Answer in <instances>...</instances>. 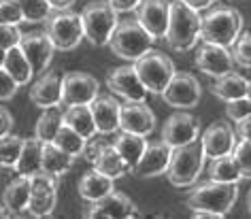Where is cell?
Segmentation results:
<instances>
[{"mask_svg":"<svg viewBox=\"0 0 251 219\" xmlns=\"http://www.w3.org/2000/svg\"><path fill=\"white\" fill-rule=\"evenodd\" d=\"M243 32V15L228 4H213L200 20V41L232 47Z\"/></svg>","mask_w":251,"mask_h":219,"instance_id":"obj_1","label":"cell"},{"mask_svg":"<svg viewBox=\"0 0 251 219\" xmlns=\"http://www.w3.org/2000/svg\"><path fill=\"white\" fill-rule=\"evenodd\" d=\"M200 20L202 13L190 9L187 4L175 0L171 2V15H168V28L164 34V41L173 51L185 53L194 49L200 41Z\"/></svg>","mask_w":251,"mask_h":219,"instance_id":"obj_2","label":"cell"},{"mask_svg":"<svg viewBox=\"0 0 251 219\" xmlns=\"http://www.w3.org/2000/svg\"><path fill=\"white\" fill-rule=\"evenodd\" d=\"M206 166V153L200 141H192L187 145L175 147L171 164L166 168V177L175 187H192L198 183L200 174Z\"/></svg>","mask_w":251,"mask_h":219,"instance_id":"obj_3","label":"cell"},{"mask_svg":"<svg viewBox=\"0 0 251 219\" xmlns=\"http://www.w3.org/2000/svg\"><path fill=\"white\" fill-rule=\"evenodd\" d=\"M238 200L236 183H219V181H206L200 185H192L187 194V209L192 211H209L219 217H226Z\"/></svg>","mask_w":251,"mask_h":219,"instance_id":"obj_4","label":"cell"},{"mask_svg":"<svg viewBox=\"0 0 251 219\" xmlns=\"http://www.w3.org/2000/svg\"><path fill=\"white\" fill-rule=\"evenodd\" d=\"M153 45L155 39L136 20L119 22L109 39V47L113 55H117V58L126 62H136L143 53L153 49Z\"/></svg>","mask_w":251,"mask_h":219,"instance_id":"obj_5","label":"cell"},{"mask_svg":"<svg viewBox=\"0 0 251 219\" xmlns=\"http://www.w3.org/2000/svg\"><path fill=\"white\" fill-rule=\"evenodd\" d=\"M81 26H83V39L94 47L109 45L113 30L119 24V13L106 0H92L81 11Z\"/></svg>","mask_w":251,"mask_h":219,"instance_id":"obj_6","label":"cell"},{"mask_svg":"<svg viewBox=\"0 0 251 219\" xmlns=\"http://www.w3.org/2000/svg\"><path fill=\"white\" fill-rule=\"evenodd\" d=\"M45 32L49 41L53 43L55 51H73L83 41V26H81V15L71 9L55 11L45 22Z\"/></svg>","mask_w":251,"mask_h":219,"instance_id":"obj_7","label":"cell"},{"mask_svg":"<svg viewBox=\"0 0 251 219\" xmlns=\"http://www.w3.org/2000/svg\"><path fill=\"white\" fill-rule=\"evenodd\" d=\"M132 64L149 94H160L168 85V81L173 79V74L177 73L173 60L164 51H158V49H149Z\"/></svg>","mask_w":251,"mask_h":219,"instance_id":"obj_8","label":"cell"},{"mask_svg":"<svg viewBox=\"0 0 251 219\" xmlns=\"http://www.w3.org/2000/svg\"><path fill=\"white\" fill-rule=\"evenodd\" d=\"M160 98L173 109L190 111L202 100V87L192 73H175L168 85L160 92Z\"/></svg>","mask_w":251,"mask_h":219,"instance_id":"obj_9","label":"cell"},{"mask_svg":"<svg viewBox=\"0 0 251 219\" xmlns=\"http://www.w3.org/2000/svg\"><path fill=\"white\" fill-rule=\"evenodd\" d=\"M100 94L98 79L90 73H66L62 77V96L60 106H73V104H90L94 98Z\"/></svg>","mask_w":251,"mask_h":219,"instance_id":"obj_10","label":"cell"},{"mask_svg":"<svg viewBox=\"0 0 251 219\" xmlns=\"http://www.w3.org/2000/svg\"><path fill=\"white\" fill-rule=\"evenodd\" d=\"M162 141L168 147H181L187 145L192 141L200 139V122L198 117H194L192 113H187L183 109H177V113H173L162 126Z\"/></svg>","mask_w":251,"mask_h":219,"instance_id":"obj_11","label":"cell"},{"mask_svg":"<svg viewBox=\"0 0 251 219\" xmlns=\"http://www.w3.org/2000/svg\"><path fill=\"white\" fill-rule=\"evenodd\" d=\"M106 87L111 90V94H115L117 98H124V100H147L149 96L147 87L143 85L132 62L109 71V74H106Z\"/></svg>","mask_w":251,"mask_h":219,"instance_id":"obj_12","label":"cell"},{"mask_svg":"<svg viewBox=\"0 0 251 219\" xmlns=\"http://www.w3.org/2000/svg\"><path fill=\"white\" fill-rule=\"evenodd\" d=\"M194 64H196L198 71H202L204 74H209L213 79L228 74L236 68L234 58L230 53V47H222V45H215V43H204V41L196 49Z\"/></svg>","mask_w":251,"mask_h":219,"instance_id":"obj_13","label":"cell"},{"mask_svg":"<svg viewBox=\"0 0 251 219\" xmlns=\"http://www.w3.org/2000/svg\"><path fill=\"white\" fill-rule=\"evenodd\" d=\"M155 128V115L147 100H126L119 115V130L149 136Z\"/></svg>","mask_w":251,"mask_h":219,"instance_id":"obj_14","label":"cell"},{"mask_svg":"<svg viewBox=\"0 0 251 219\" xmlns=\"http://www.w3.org/2000/svg\"><path fill=\"white\" fill-rule=\"evenodd\" d=\"M85 217L90 219H132L139 217V206L134 200H130L126 194L113 190L109 196H104L98 202H92V206L85 211Z\"/></svg>","mask_w":251,"mask_h":219,"instance_id":"obj_15","label":"cell"},{"mask_svg":"<svg viewBox=\"0 0 251 219\" xmlns=\"http://www.w3.org/2000/svg\"><path fill=\"white\" fill-rule=\"evenodd\" d=\"M20 49L24 51V55L28 58L34 74H43L45 71H49V64H51V60H53L55 47H53V43L49 41L47 32L22 34Z\"/></svg>","mask_w":251,"mask_h":219,"instance_id":"obj_16","label":"cell"},{"mask_svg":"<svg viewBox=\"0 0 251 219\" xmlns=\"http://www.w3.org/2000/svg\"><path fill=\"white\" fill-rule=\"evenodd\" d=\"M171 155L173 147H168L164 141H147V147L143 151L141 160L136 162V166L132 168V174H136L139 179H151L160 177L166 172L168 164H171Z\"/></svg>","mask_w":251,"mask_h":219,"instance_id":"obj_17","label":"cell"},{"mask_svg":"<svg viewBox=\"0 0 251 219\" xmlns=\"http://www.w3.org/2000/svg\"><path fill=\"white\" fill-rule=\"evenodd\" d=\"M136 22L153 36L162 41L168 28V15H171V2L168 0H141L136 7Z\"/></svg>","mask_w":251,"mask_h":219,"instance_id":"obj_18","label":"cell"},{"mask_svg":"<svg viewBox=\"0 0 251 219\" xmlns=\"http://www.w3.org/2000/svg\"><path fill=\"white\" fill-rule=\"evenodd\" d=\"M90 111L96 123V132L102 136L115 134L119 130V115H122V102L115 94H98L90 102Z\"/></svg>","mask_w":251,"mask_h":219,"instance_id":"obj_19","label":"cell"},{"mask_svg":"<svg viewBox=\"0 0 251 219\" xmlns=\"http://www.w3.org/2000/svg\"><path fill=\"white\" fill-rule=\"evenodd\" d=\"M198 141L202 143L206 160H213V158H219V155L232 153V149H234V145H236L234 126H232L230 122H226V120L213 122L211 126L202 132V136H200Z\"/></svg>","mask_w":251,"mask_h":219,"instance_id":"obj_20","label":"cell"},{"mask_svg":"<svg viewBox=\"0 0 251 219\" xmlns=\"http://www.w3.org/2000/svg\"><path fill=\"white\" fill-rule=\"evenodd\" d=\"M60 96H62V77L51 71L43 73L32 83V90H30V100L39 109L60 104Z\"/></svg>","mask_w":251,"mask_h":219,"instance_id":"obj_21","label":"cell"},{"mask_svg":"<svg viewBox=\"0 0 251 219\" xmlns=\"http://www.w3.org/2000/svg\"><path fill=\"white\" fill-rule=\"evenodd\" d=\"M115 190V179L106 177V174L98 172L96 168L87 170L83 177L79 179V185H77V192H79V198H83L85 202H98L102 200L104 196Z\"/></svg>","mask_w":251,"mask_h":219,"instance_id":"obj_22","label":"cell"},{"mask_svg":"<svg viewBox=\"0 0 251 219\" xmlns=\"http://www.w3.org/2000/svg\"><path fill=\"white\" fill-rule=\"evenodd\" d=\"M247 83L249 81L243 74H236L232 71L228 74L213 79L211 94L215 98L224 100V102H238V100H245V96H247Z\"/></svg>","mask_w":251,"mask_h":219,"instance_id":"obj_23","label":"cell"},{"mask_svg":"<svg viewBox=\"0 0 251 219\" xmlns=\"http://www.w3.org/2000/svg\"><path fill=\"white\" fill-rule=\"evenodd\" d=\"M28 200H30V179L17 174L13 181H9V185L2 192V204L4 209L13 215H22L28 209Z\"/></svg>","mask_w":251,"mask_h":219,"instance_id":"obj_24","label":"cell"},{"mask_svg":"<svg viewBox=\"0 0 251 219\" xmlns=\"http://www.w3.org/2000/svg\"><path fill=\"white\" fill-rule=\"evenodd\" d=\"M92 166L96 168L98 172L106 174V177L111 179H122L126 174L130 172L128 164L122 160V155L115 151V147H113V143H104L102 147H100V151L96 153V158L92 160Z\"/></svg>","mask_w":251,"mask_h":219,"instance_id":"obj_25","label":"cell"},{"mask_svg":"<svg viewBox=\"0 0 251 219\" xmlns=\"http://www.w3.org/2000/svg\"><path fill=\"white\" fill-rule=\"evenodd\" d=\"M113 147H115V151L122 155V160L128 164L130 172H132V168L136 166V162L141 160L143 151H145L147 147V136H141V134H134V132H119L115 136V141H111Z\"/></svg>","mask_w":251,"mask_h":219,"instance_id":"obj_26","label":"cell"},{"mask_svg":"<svg viewBox=\"0 0 251 219\" xmlns=\"http://www.w3.org/2000/svg\"><path fill=\"white\" fill-rule=\"evenodd\" d=\"M41 158H43V143L39 139H24L20 158H17L13 170L15 174H22V177H30V174L41 170Z\"/></svg>","mask_w":251,"mask_h":219,"instance_id":"obj_27","label":"cell"},{"mask_svg":"<svg viewBox=\"0 0 251 219\" xmlns=\"http://www.w3.org/2000/svg\"><path fill=\"white\" fill-rule=\"evenodd\" d=\"M75 158L62 151L53 143H43V158H41V170L53 174L55 179H60L62 174H66L73 168Z\"/></svg>","mask_w":251,"mask_h":219,"instance_id":"obj_28","label":"cell"},{"mask_svg":"<svg viewBox=\"0 0 251 219\" xmlns=\"http://www.w3.org/2000/svg\"><path fill=\"white\" fill-rule=\"evenodd\" d=\"M62 117L64 123L71 126L73 130H77L79 134H83L85 139H92L96 132V123H94L90 104H73V106H64L62 109Z\"/></svg>","mask_w":251,"mask_h":219,"instance_id":"obj_29","label":"cell"},{"mask_svg":"<svg viewBox=\"0 0 251 219\" xmlns=\"http://www.w3.org/2000/svg\"><path fill=\"white\" fill-rule=\"evenodd\" d=\"M2 68L17 81V83H20V87H22V85H28L30 79L34 77L32 66H30V62H28L26 55H24V51L20 49V45L7 49V53H4V64H2Z\"/></svg>","mask_w":251,"mask_h":219,"instance_id":"obj_30","label":"cell"},{"mask_svg":"<svg viewBox=\"0 0 251 219\" xmlns=\"http://www.w3.org/2000/svg\"><path fill=\"white\" fill-rule=\"evenodd\" d=\"M64 123V117H62V106L55 104V106H47L43 109L41 117L36 120V126H34V139H39L41 143H51L58 134L60 126Z\"/></svg>","mask_w":251,"mask_h":219,"instance_id":"obj_31","label":"cell"},{"mask_svg":"<svg viewBox=\"0 0 251 219\" xmlns=\"http://www.w3.org/2000/svg\"><path fill=\"white\" fill-rule=\"evenodd\" d=\"M209 179L219 181V183H236V185L241 183L243 172L236 164L234 155L226 153V155H219V158H213L209 166Z\"/></svg>","mask_w":251,"mask_h":219,"instance_id":"obj_32","label":"cell"},{"mask_svg":"<svg viewBox=\"0 0 251 219\" xmlns=\"http://www.w3.org/2000/svg\"><path fill=\"white\" fill-rule=\"evenodd\" d=\"M53 145H58L62 151H66L68 155H73L75 160L81 158L85 151V145H87V139L83 134H79L77 130H73L71 126H66V123H62L58 134H55V139L51 141Z\"/></svg>","mask_w":251,"mask_h":219,"instance_id":"obj_33","label":"cell"},{"mask_svg":"<svg viewBox=\"0 0 251 219\" xmlns=\"http://www.w3.org/2000/svg\"><path fill=\"white\" fill-rule=\"evenodd\" d=\"M24 22L28 24H41L47 22L49 15L55 13V7L49 0H20Z\"/></svg>","mask_w":251,"mask_h":219,"instance_id":"obj_34","label":"cell"},{"mask_svg":"<svg viewBox=\"0 0 251 219\" xmlns=\"http://www.w3.org/2000/svg\"><path fill=\"white\" fill-rule=\"evenodd\" d=\"M24 139L15 134L0 136V168H13L17 158H20Z\"/></svg>","mask_w":251,"mask_h":219,"instance_id":"obj_35","label":"cell"},{"mask_svg":"<svg viewBox=\"0 0 251 219\" xmlns=\"http://www.w3.org/2000/svg\"><path fill=\"white\" fill-rule=\"evenodd\" d=\"M30 196H47V194H58V179L45 170L30 174Z\"/></svg>","mask_w":251,"mask_h":219,"instance_id":"obj_36","label":"cell"},{"mask_svg":"<svg viewBox=\"0 0 251 219\" xmlns=\"http://www.w3.org/2000/svg\"><path fill=\"white\" fill-rule=\"evenodd\" d=\"M230 53L234 58V64L241 68H251V30L241 32L234 45L230 47Z\"/></svg>","mask_w":251,"mask_h":219,"instance_id":"obj_37","label":"cell"},{"mask_svg":"<svg viewBox=\"0 0 251 219\" xmlns=\"http://www.w3.org/2000/svg\"><path fill=\"white\" fill-rule=\"evenodd\" d=\"M58 204V194H47V196H30L26 213L32 217H49Z\"/></svg>","mask_w":251,"mask_h":219,"instance_id":"obj_38","label":"cell"},{"mask_svg":"<svg viewBox=\"0 0 251 219\" xmlns=\"http://www.w3.org/2000/svg\"><path fill=\"white\" fill-rule=\"evenodd\" d=\"M232 155H234L238 168L243 172V179H251V141L241 139L232 149Z\"/></svg>","mask_w":251,"mask_h":219,"instance_id":"obj_39","label":"cell"},{"mask_svg":"<svg viewBox=\"0 0 251 219\" xmlns=\"http://www.w3.org/2000/svg\"><path fill=\"white\" fill-rule=\"evenodd\" d=\"M0 24H9V26L24 24L20 0H0Z\"/></svg>","mask_w":251,"mask_h":219,"instance_id":"obj_40","label":"cell"},{"mask_svg":"<svg viewBox=\"0 0 251 219\" xmlns=\"http://www.w3.org/2000/svg\"><path fill=\"white\" fill-rule=\"evenodd\" d=\"M17 90H20V83L4 68H0V102H9L11 98H15Z\"/></svg>","mask_w":251,"mask_h":219,"instance_id":"obj_41","label":"cell"},{"mask_svg":"<svg viewBox=\"0 0 251 219\" xmlns=\"http://www.w3.org/2000/svg\"><path fill=\"white\" fill-rule=\"evenodd\" d=\"M20 26H9V24H0V47L2 49H11L15 45H20L22 39Z\"/></svg>","mask_w":251,"mask_h":219,"instance_id":"obj_42","label":"cell"},{"mask_svg":"<svg viewBox=\"0 0 251 219\" xmlns=\"http://www.w3.org/2000/svg\"><path fill=\"white\" fill-rule=\"evenodd\" d=\"M234 132H236L238 139L251 141V111H247L245 115L234 120Z\"/></svg>","mask_w":251,"mask_h":219,"instance_id":"obj_43","label":"cell"},{"mask_svg":"<svg viewBox=\"0 0 251 219\" xmlns=\"http://www.w3.org/2000/svg\"><path fill=\"white\" fill-rule=\"evenodd\" d=\"M13 126H15V120H13V115H11V111L0 106V136L11 134L13 132Z\"/></svg>","mask_w":251,"mask_h":219,"instance_id":"obj_44","label":"cell"},{"mask_svg":"<svg viewBox=\"0 0 251 219\" xmlns=\"http://www.w3.org/2000/svg\"><path fill=\"white\" fill-rule=\"evenodd\" d=\"M117 13H130V11H136V7L141 4V0H106Z\"/></svg>","mask_w":251,"mask_h":219,"instance_id":"obj_45","label":"cell"},{"mask_svg":"<svg viewBox=\"0 0 251 219\" xmlns=\"http://www.w3.org/2000/svg\"><path fill=\"white\" fill-rule=\"evenodd\" d=\"M179 2L187 4V7H190V9L198 11V13H204V11H206V9H211L213 4L217 2V0H179Z\"/></svg>","mask_w":251,"mask_h":219,"instance_id":"obj_46","label":"cell"},{"mask_svg":"<svg viewBox=\"0 0 251 219\" xmlns=\"http://www.w3.org/2000/svg\"><path fill=\"white\" fill-rule=\"evenodd\" d=\"M49 2L55 7V11H64V9H71L75 4V0H49Z\"/></svg>","mask_w":251,"mask_h":219,"instance_id":"obj_47","label":"cell"},{"mask_svg":"<svg viewBox=\"0 0 251 219\" xmlns=\"http://www.w3.org/2000/svg\"><path fill=\"white\" fill-rule=\"evenodd\" d=\"M192 217H196V219H222L219 215L209 213V211H192Z\"/></svg>","mask_w":251,"mask_h":219,"instance_id":"obj_48","label":"cell"},{"mask_svg":"<svg viewBox=\"0 0 251 219\" xmlns=\"http://www.w3.org/2000/svg\"><path fill=\"white\" fill-rule=\"evenodd\" d=\"M0 217H11V213L4 209V204H0Z\"/></svg>","mask_w":251,"mask_h":219,"instance_id":"obj_49","label":"cell"},{"mask_svg":"<svg viewBox=\"0 0 251 219\" xmlns=\"http://www.w3.org/2000/svg\"><path fill=\"white\" fill-rule=\"evenodd\" d=\"M245 100H247V102H249V106H251V81L247 83V96H245Z\"/></svg>","mask_w":251,"mask_h":219,"instance_id":"obj_50","label":"cell"},{"mask_svg":"<svg viewBox=\"0 0 251 219\" xmlns=\"http://www.w3.org/2000/svg\"><path fill=\"white\" fill-rule=\"evenodd\" d=\"M4 53H7V49L0 47V68H2V64H4Z\"/></svg>","mask_w":251,"mask_h":219,"instance_id":"obj_51","label":"cell"},{"mask_svg":"<svg viewBox=\"0 0 251 219\" xmlns=\"http://www.w3.org/2000/svg\"><path fill=\"white\" fill-rule=\"evenodd\" d=\"M247 211H249V215H251V190H249V196H247Z\"/></svg>","mask_w":251,"mask_h":219,"instance_id":"obj_52","label":"cell"}]
</instances>
